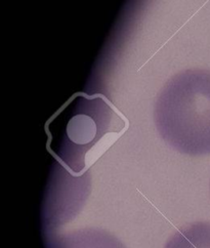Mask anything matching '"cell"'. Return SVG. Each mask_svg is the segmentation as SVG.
<instances>
[{
	"label": "cell",
	"instance_id": "6da1fadb",
	"mask_svg": "<svg viewBox=\"0 0 210 248\" xmlns=\"http://www.w3.org/2000/svg\"><path fill=\"white\" fill-rule=\"evenodd\" d=\"M161 138L178 152L210 154V71L186 70L170 78L155 104Z\"/></svg>",
	"mask_w": 210,
	"mask_h": 248
},
{
	"label": "cell",
	"instance_id": "7a4b0ae2",
	"mask_svg": "<svg viewBox=\"0 0 210 248\" xmlns=\"http://www.w3.org/2000/svg\"><path fill=\"white\" fill-rule=\"evenodd\" d=\"M47 248H126L117 237L99 228H83L49 238Z\"/></svg>",
	"mask_w": 210,
	"mask_h": 248
},
{
	"label": "cell",
	"instance_id": "3957f363",
	"mask_svg": "<svg viewBox=\"0 0 210 248\" xmlns=\"http://www.w3.org/2000/svg\"><path fill=\"white\" fill-rule=\"evenodd\" d=\"M164 248H210V223L197 221L181 228Z\"/></svg>",
	"mask_w": 210,
	"mask_h": 248
}]
</instances>
